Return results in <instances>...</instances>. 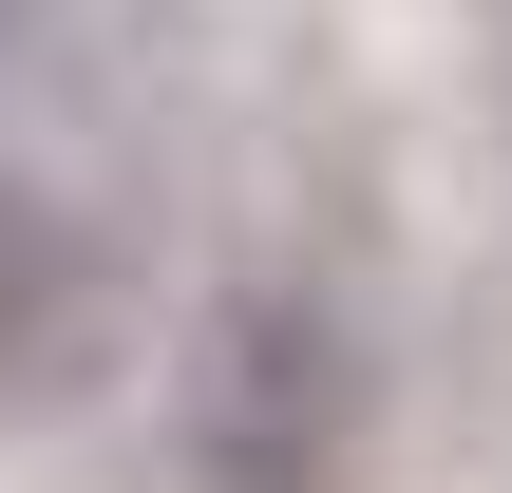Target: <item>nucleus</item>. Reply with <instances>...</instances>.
Instances as JSON below:
<instances>
[{
    "label": "nucleus",
    "instance_id": "1",
    "mask_svg": "<svg viewBox=\"0 0 512 493\" xmlns=\"http://www.w3.org/2000/svg\"><path fill=\"white\" fill-rule=\"evenodd\" d=\"M361 437V361L304 285H228L190 342V475L209 493H323Z\"/></svg>",
    "mask_w": 512,
    "mask_h": 493
},
{
    "label": "nucleus",
    "instance_id": "2",
    "mask_svg": "<svg viewBox=\"0 0 512 493\" xmlns=\"http://www.w3.org/2000/svg\"><path fill=\"white\" fill-rule=\"evenodd\" d=\"M95 342H114V266H95V228H76L38 171H0V399H57Z\"/></svg>",
    "mask_w": 512,
    "mask_h": 493
},
{
    "label": "nucleus",
    "instance_id": "3",
    "mask_svg": "<svg viewBox=\"0 0 512 493\" xmlns=\"http://www.w3.org/2000/svg\"><path fill=\"white\" fill-rule=\"evenodd\" d=\"M0 38H19V0H0Z\"/></svg>",
    "mask_w": 512,
    "mask_h": 493
}]
</instances>
